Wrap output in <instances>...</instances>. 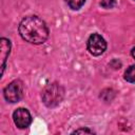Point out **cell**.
I'll return each mask as SVG.
<instances>
[{
    "instance_id": "1",
    "label": "cell",
    "mask_w": 135,
    "mask_h": 135,
    "mask_svg": "<svg viewBox=\"0 0 135 135\" xmlns=\"http://www.w3.org/2000/svg\"><path fill=\"white\" fill-rule=\"evenodd\" d=\"M18 31L23 40L33 44L44 43L49 37V28L45 22L38 16H27L23 18Z\"/></svg>"
},
{
    "instance_id": "2",
    "label": "cell",
    "mask_w": 135,
    "mask_h": 135,
    "mask_svg": "<svg viewBox=\"0 0 135 135\" xmlns=\"http://www.w3.org/2000/svg\"><path fill=\"white\" fill-rule=\"evenodd\" d=\"M64 97V89L62 85L54 82L44 86L41 92V99L47 108H56Z\"/></svg>"
},
{
    "instance_id": "3",
    "label": "cell",
    "mask_w": 135,
    "mask_h": 135,
    "mask_svg": "<svg viewBox=\"0 0 135 135\" xmlns=\"http://www.w3.org/2000/svg\"><path fill=\"white\" fill-rule=\"evenodd\" d=\"M3 95L6 101L11 103L18 102L23 97V83L21 80H14L5 86Z\"/></svg>"
},
{
    "instance_id": "4",
    "label": "cell",
    "mask_w": 135,
    "mask_h": 135,
    "mask_svg": "<svg viewBox=\"0 0 135 135\" xmlns=\"http://www.w3.org/2000/svg\"><path fill=\"white\" fill-rule=\"evenodd\" d=\"M88 51L93 56H100L107 50V42L99 34H92L86 42Z\"/></svg>"
},
{
    "instance_id": "5",
    "label": "cell",
    "mask_w": 135,
    "mask_h": 135,
    "mask_svg": "<svg viewBox=\"0 0 135 135\" xmlns=\"http://www.w3.org/2000/svg\"><path fill=\"white\" fill-rule=\"evenodd\" d=\"M13 120L19 129L27 128L32 122V116L30 112L24 108H19L13 113Z\"/></svg>"
},
{
    "instance_id": "6",
    "label": "cell",
    "mask_w": 135,
    "mask_h": 135,
    "mask_svg": "<svg viewBox=\"0 0 135 135\" xmlns=\"http://www.w3.org/2000/svg\"><path fill=\"white\" fill-rule=\"evenodd\" d=\"M11 41L6 38H1L0 39V60H1V75H3L4 69H5V63L8 58V55L11 53Z\"/></svg>"
},
{
    "instance_id": "7",
    "label": "cell",
    "mask_w": 135,
    "mask_h": 135,
    "mask_svg": "<svg viewBox=\"0 0 135 135\" xmlns=\"http://www.w3.org/2000/svg\"><path fill=\"white\" fill-rule=\"evenodd\" d=\"M124 79L128 82L135 83V64L127 69V71L124 72Z\"/></svg>"
},
{
    "instance_id": "8",
    "label": "cell",
    "mask_w": 135,
    "mask_h": 135,
    "mask_svg": "<svg viewBox=\"0 0 135 135\" xmlns=\"http://www.w3.org/2000/svg\"><path fill=\"white\" fill-rule=\"evenodd\" d=\"M65 1H66L68 5H69L72 9H74V11H77V9L81 8L82 5H83L84 2H85V0H65Z\"/></svg>"
},
{
    "instance_id": "9",
    "label": "cell",
    "mask_w": 135,
    "mask_h": 135,
    "mask_svg": "<svg viewBox=\"0 0 135 135\" xmlns=\"http://www.w3.org/2000/svg\"><path fill=\"white\" fill-rule=\"evenodd\" d=\"M100 5L103 7V8H113L115 5H116V0H101L100 2Z\"/></svg>"
},
{
    "instance_id": "10",
    "label": "cell",
    "mask_w": 135,
    "mask_h": 135,
    "mask_svg": "<svg viewBox=\"0 0 135 135\" xmlns=\"http://www.w3.org/2000/svg\"><path fill=\"white\" fill-rule=\"evenodd\" d=\"M93 133L94 132L92 130L86 129V128H84V129H78V130H75L73 132V134H93Z\"/></svg>"
},
{
    "instance_id": "11",
    "label": "cell",
    "mask_w": 135,
    "mask_h": 135,
    "mask_svg": "<svg viewBox=\"0 0 135 135\" xmlns=\"http://www.w3.org/2000/svg\"><path fill=\"white\" fill-rule=\"evenodd\" d=\"M131 55H132V57L135 59V46L132 49V51H131Z\"/></svg>"
},
{
    "instance_id": "12",
    "label": "cell",
    "mask_w": 135,
    "mask_h": 135,
    "mask_svg": "<svg viewBox=\"0 0 135 135\" xmlns=\"http://www.w3.org/2000/svg\"><path fill=\"white\" fill-rule=\"evenodd\" d=\"M134 1H135V0H134Z\"/></svg>"
}]
</instances>
